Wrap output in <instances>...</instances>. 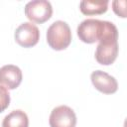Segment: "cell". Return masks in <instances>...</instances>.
Returning a JSON list of instances; mask_svg holds the SVG:
<instances>
[{
    "label": "cell",
    "mask_w": 127,
    "mask_h": 127,
    "mask_svg": "<svg viewBox=\"0 0 127 127\" xmlns=\"http://www.w3.org/2000/svg\"><path fill=\"white\" fill-rule=\"evenodd\" d=\"M47 42L53 50L66 49L71 42V31L68 24L61 20L54 22L47 30Z\"/></svg>",
    "instance_id": "obj_1"
},
{
    "label": "cell",
    "mask_w": 127,
    "mask_h": 127,
    "mask_svg": "<svg viewBox=\"0 0 127 127\" xmlns=\"http://www.w3.org/2000/svg\"><path fill=\"white\" fill-rule=\"evenodd\" d=\"M53 14L52 4L47 0L30 1L25 6L26 17L37 24H43L48 21Z\"/></svg>",
    "instance_id": "obj_2"
},
{
    "label": "cell",
    "mask_w": 127,
    "mask_h": 127,
    "mask_svg": "<svg viewBox=\"0 0 127 127\" xmlns=\"http://www.w3.org/2000/svg\"><path fill=\"white\" fill-rule=\"evenodd\" d=\"M104 28V21L97 19H86L83 20L77 27V36L80 41L86 44H92L102 36Z\"/></svg>",
    "instance_id": "obj_3"
},
{
    "label": "cell",
    "mask_w": 127,
    "mask_h": 127,
    "mask_svg": "<svg viewBox=\"0 0 127 127\" xmlns=\"http://www.w3.org/2000/svg\"><path fill=\"white\" fill-rule=\"evenodd\" d=\"M14 37L16 43L21 47L31 48L38 44L40 40V31L32 22H25L16 29Z\"/></svg>",
    "instance_id": "obj_4"
},
{
    "label": "cell",
    "mask_w": 127,
    "mask_h": 127,
    "mask_svg": "<svg viewBox=\"0 0 127 127\" xmlns=\"http://www.w3.org/2000/svg\"><path fill=\"white\" fill-rule=\"evenodd\" d=\"M49 123L51 127H75L76 115L70 107L60 105L52 110Z\"/></svg>",
    "instance_id": "obj_5"
},
{
    "label": "cell",
    "mask_w": 127,
    "mask_h": 127,
    "mask_svg": "<svg viewBox=\"0 0 127 127\" xmlns=\"http://www.w3.org/2000/svg\"><path fill=\"white\" fill-rule=\"evenodd\" d=\"M93 86L104 94L115 93L118 89V82L112 75L102 70H94L90 75Z\"/></svg>",
    "instance_id": "obj_6"
},
{
    "label": "cell",
    "mask_w": 127,
    "mask_h": 127,
    "mask_svg": "<svg viewBox=\"0 0 127 127\" xmlns=\"http://www.w3.org/2000/svg\"><path fill=\"white\" fill-rule=\"evenodd\" d=\"M22 81V71L14 64H6L0 67V85L6 89L17 88Z\"/></svg>",
    "instance_id": "obj_7"
},
{
    "label": "cell",
    "mask_w": 127,
    "mask_h": 127,
    "mask_svg": "<svg viewBox=\"0 0 127 127\" xmlns=\"http://www.w3.org/2000/svg\"><path fill=\"white\" fill-rule=\"evenodd\" d=\"M118 42L108 45L98 44L95 51V60L98 64L109 65L114 63L118 56Z\"/></svg>",
    "instance_id": "obj_8"
},
{
    "label": "cell",
    "mask_w": 127,
    "mask_h": 127,
    "mask_svg": "<svg viewBox=\"0 0 127 127\" xmlns=\"http://www.w3.org/2000/svg\"><path fill=\"white\" fill-rule=\"evenodd\" d=\"M79 9L82 14L87 16L92 15H100L107 11L108 9V1L100 0V1H89L83 0L79 4Z\"/></svg>",
    "instance_id": "obj_9"
},
{
    "label": "cell",
    "mask_w": 127,
    "mask_h": 127,
    "mask_svg": "<svg viewBox=\"0 0 127 127\" xmlns=\"http://www.w3.org/2000/svg\"><path fill=\"white\" fill-rule=\"evenodd\" d=\"M29 118L22 110H13L6 115L2 122V127H28Z\"/></svg>",
    "instance_id": "obj_10"
},
{
    "label": "cell",
    "mask_w": 127,
    "mask_h": 127,
    "mask_svg": "<svg viewBox=\"0 0 127 127\" xmlns=\"http://www.w3.org/2000/svg\"><path fill=\"white\" fill-rule=\"evenodd\" d=\"M126 0H115L112 2V9L116 15L126 18Z\"/></svg>",
    "instance_id": "obj_11"
},
{
    "label": "cell",
    "mask_w": 127,
    "mask_h": 127,
    "mask_svg": "<svg viewBox=\"0 0 127 127\" xmlns=\"http://www.w3.org/2000/svg\"><path fill=\"white\" fill-rule=\"evenodd\" d=\"M10 103V94L8 90L0 85V113L3 112Z\"/></svg>",
    "instance_id": "obj_12"
}]
</instances>
